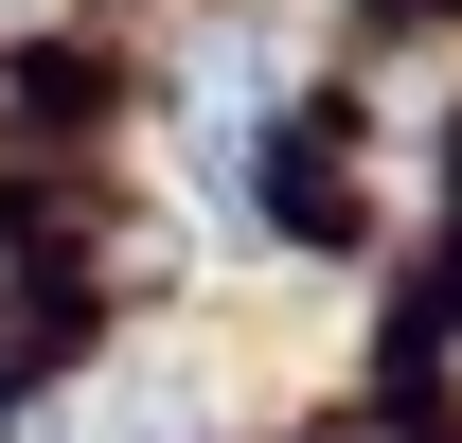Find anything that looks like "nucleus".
Segmentation results:
<instances>
[{
  "instance_id": "f257e3e1",
  "label": "nucleus",
  "mask_w": 462,
  "mask_h": 443,
  "mask_svg": "<svg viewBox=\"0 0 462 443\" xmlns=\"http://www.w3.org/2000/svg\"><path fill=\"white\" fill-rule=\"evenodd\" d=\"M178 408H196V373H178V355H125V373H89V408H54L36 443H178Z\"/></svg>"
}]
</instances>
